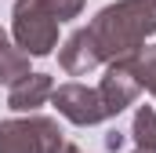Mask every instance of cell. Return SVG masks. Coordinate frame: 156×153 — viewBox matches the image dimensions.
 <instances>
[{"label":"cell","mask_w":156,"mask_h":153,"mask_svg":"<svg viewBox=\"0 0 156 153\" xmlns=\"http://www.w3.org/2000/svg\"><path fill=\"white\" fill-rule=\"evenodd\" d=\"M87 29L98 40L102 58L113 62L120 55L138 51L156 33V4L153 0H116V4L102 7Z\"/></svg>","instance_id":"obj_1"},{"label":"cell","mask_w":156,"mask_h":153,"mask_svg":"<svg viewBox=\"0 0 156 153\" xmlns=\"http://www.w3.org/2000/svg\"><path fill=\"white\" fill-rule=\"evenodd\" d=\"M58 26L44 0H15L11 7V37L29 58H44L58 47Z\"/></svg>","instance_id":"obj_2"},{"label":"cell","mask_w":156,"mask_h":153,"mask_svg":"<svg viewBox=\"0 0 156 153\" xmlns=\"http://www.w3.org/2000/svg\"><path fill=\"white\" fill-rule=\"evenodd\" d=\"M62 142V128L51 117L29 113L0 120V153H55Z\"/></svg>","instance_id":"obj_3"},{"label":"cell","mask_w":156,"mask_h":153,"mask_svg":"<svg viewBox=\"0 0 156 153\" xmlns=\"http://www.w3.org/2000/svg\"><path fill=\"white\" fill-rule=\"evenodd\" d=\"M51 106L66 117L69 124H76V128H91V124L109 120L105 106H102L98 88H87V84H76V80L58 84V88L51 91Z\"/></svg>","instance_id":"obj_4"},{"label":"cell","mask_w":156,"mask_h":153,"mask_svg":"<svg viewBox=\"0 0 156 153\" xmlns=\"http://www.w3.org/2000/svg\"><path fill=\"white\" fill-rule=\"evenodd\" d=\"M138 91H142V84H138L134 69H131L127 55L113 58V62L105 66V76L98 80V95H102V106H105V113H109V117L123 113V110L138 99Z\"/></svg>","instance_id":"obj_5"},{"label":"cell","mask_w":156,"mask_h":153,"mask_svg":"<svg viewBox=\"0 0 156 153\" xmlns=\"http://www.w3.org/2000/svg\"><path fill=\"white\" fill-rule=\"evenodd\" d=\"M102 62H105L102 58V47H98V40H94V33L87 26L76 29V33H69L66 44L58 47V66L69 76H87L91 69H98Z\"/></svg>","instance_id":"obj_6"},{"label":"cell","mask_w":156,"mask_h":153,"mask_svg":"<svg viewBox=\"0 0 156 153\" xmlns=\"http://www.w3.org/2000/svg\"><path fill=\"white\" fill-rule=\"evenodd\" d=\"M51 91H55L51 73H26L22 80L11 84V91H7V106H11L15 113H33V110H40V106L51 99Z\"/></svg>","instance_id":"obj_7"},{"label":"cell","mask_w":156,"mask_h":153,"mask_svg":"<svg viewBox=\"0 0 156 153\" xmlns=\"http://www.w3.org/2000/svg\"><path fill=\"white\" fill-rule=\"evenodd\" d=\"M29 73V55L15 44V37H7L4 29H0V84H15V80H22V76Z\"/></svg>","instance_id":"obj_8"},{"label":"cell","mask_w":156,"mask_h":153,"mask_svg":"<svg viewBox=\"0 0 156 153\" xmlns=\"http://www.w3.org/2000/svg\"><path fill=\"white\" fill-rule=\"evenodd\" d=\"M127 62H131V69L138 76V84L156 95V44H142L138 51L127 55Z\"/></svg>","instance_id":"obj_9"},{"label":"cell","mask_w":156,"mask_h":153,"mask_svg":"<svg viewBox=\"0 0 156 153\" xmlns=\"http://www.w3.org/2000/svg\"><path fill=\"white\" fill-rule=\"evenodd\" d=\"M131 135H134L138 146L156 150V110H153V106H142V110L134 113V128H131Z\"/></svg>","instance_id":"obj_10"},{"label":"cell","mask_w":156,"mask_h":153,"mask_svg":"<svg viewBox=\"0 0 156 153\" xmlns=\"http://www.w3.org/2000/svg\"><path fill=\"white\" fill-rule=\"evenodd\" d=\"M44 4L51 7V15L58 22H69V18H76L80 11H83V0H44Z\"/></svg>","instance_id":"obj_11"},{"label":"cell","mask_w":156,"mask_h":153,"mask_svg":"<svg viewBox=\"0 0 156 153\" xmlns=\"http://www.w3.org/2000/svg\"><path fill=\"white\" fill-rule=\"evenodd\" d=\"M105 146H109V150H120V146H123V135H120V131H109Z\"/></svg>","instance_id":"obj_12"},{"label":"cell","mask_w":156,"mask_h":153,"mask_svg":"<svg viewBox=\"0 0 156 153\" xmlns=\"http://www.w3.org/2000/svg\"><path fill=\"white\" fill-rule=\"evenodd\" d=\"M134 153H156V150H145V146H138V150H134Z\"/></svg>","instance_id":"obj_13"},{"label":"cell","mask_w":156,"mask_h":153,"mask_svg":"<svg viewBox=\"0 0 156 153\" xmlns=\"http://www.w3.org/2000/svg\"><path fill=\"white\" fill-rule=\"evenodd\" d=\"M153 4H156V0H153Z\"/></svg>","instance_id":"obj_14"}]
</instances>
